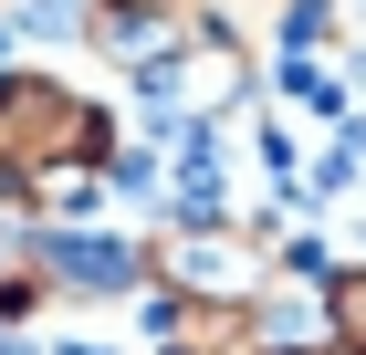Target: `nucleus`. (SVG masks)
<instances>
[{
    "instance_id": "1",
    "label": "nucleus",
    "mask_w": 366,
    "mask_h": 355,
    "mask_svg": "<svg viewBox=\"0 0 366 355\" xmlns=\"http://www.w3.org/2000/svg\"><path fill=\"white\" fill-rule=\"evenodd\" d=\"M94 167H105V115L53 74L0 84V199H21L42 219L94 209Z\"/></svg>"
},
{
    "instance_id": "3",
    "label": "nucleus",
    "mask_w": 366,
    "mask_h": 355,
    "mask_svg": "<svg viewBox=\"0 0 366 355\" xmlns=\"http://www.w3.org/2000/svg\"><path fill=\"white\" fill-rule=\"evenodd\" d=\"M74 31H84L105 63H137V74H157V63H168L199 21L178 11V0H84V21H74Z\"/></svg>"
},
{
    "instance_id": "7",
    "label": "nucleus",
    "mask_w": 366,
    "mask_h": 355,
    "mask_svg": "<svg viewBox=\"0 0 366 355\" xmlns=\"http://www.w3.org/2000/svg\"><path fill=\"white\" fill-rule=\"evenodd\" d=\"M304 355H356V345H304Z\"/></svg>"
},
{
    "instance_id": "4",
    "label": "nucleus",
    "mask_w": 366,
    "mask_h": 355,
    "mask_svg": "<svg viewBox=\"0 0 366 355\" xmlns=\"http://www.w3.org/2000/svg\"><path fill=\"white\" fill-rule=\"evenodd\" d=\"M42 261H53V282H74V293H126V282H137V251L126 241H42Z\"/></svg>"
},
{
    "instance_id": "6",
    "label": "nucleus",
    "mask_w": 366,
    "mask_h": 355,
    "mask_svg": "<svg viewBox=\"0 0 366 355\" xmlns=\"http://www.w3.org/2000/svg\"><path fill=\"white\" fill-rule=\"evenodd\" d=\"M199 11H220V31L241 42L252 21H272V11H304V0H199Z\"/></svg>"
},
{
    "instance_id": "2",
    "label": "nucleus",
    "mask_w": 366,
    "mask_h": 355,
    "mask_svg": "<svg viewBox=\"0 0 366 355\" xmlns=\"http://www.w3.org/2000/svg\"><path fill=\"white\" fill-rule=\"evenodd\" d=\"M157 272L178 282V303H220V314H252V303L272 293L262 241L230 230V219H178L168 241H157Z\"/></svg>"
},
{
    "instance_id": "8",
    "label": "nucleus",
    "mask_w": 366,
    "mask_h": 355,
    "mask_svg": "<svg viewBox=\"0 0 366 355\" xmlns=\"http://www.w3.org/2000/svg\"><path fill=\"white\" fill-rule=\"evenodd\" d=\"M0 11H11V0H0Z\"/></svg>"
},
{
    "instance_id": "5",
    "label": "nucleus",
    "mask_w": 366,
    "mask_h": 355,
    "mask_svg": "<svg viewBox=\"0 0 366 355\" xmlns=\"http://www.w3.org/2000/svg\"><path fill=\"white\" fill-rule=\"evenodd\" d=\"M325 303H335V345H356V355H366V272H345Z\"/></svg>"
}]
</instances>
